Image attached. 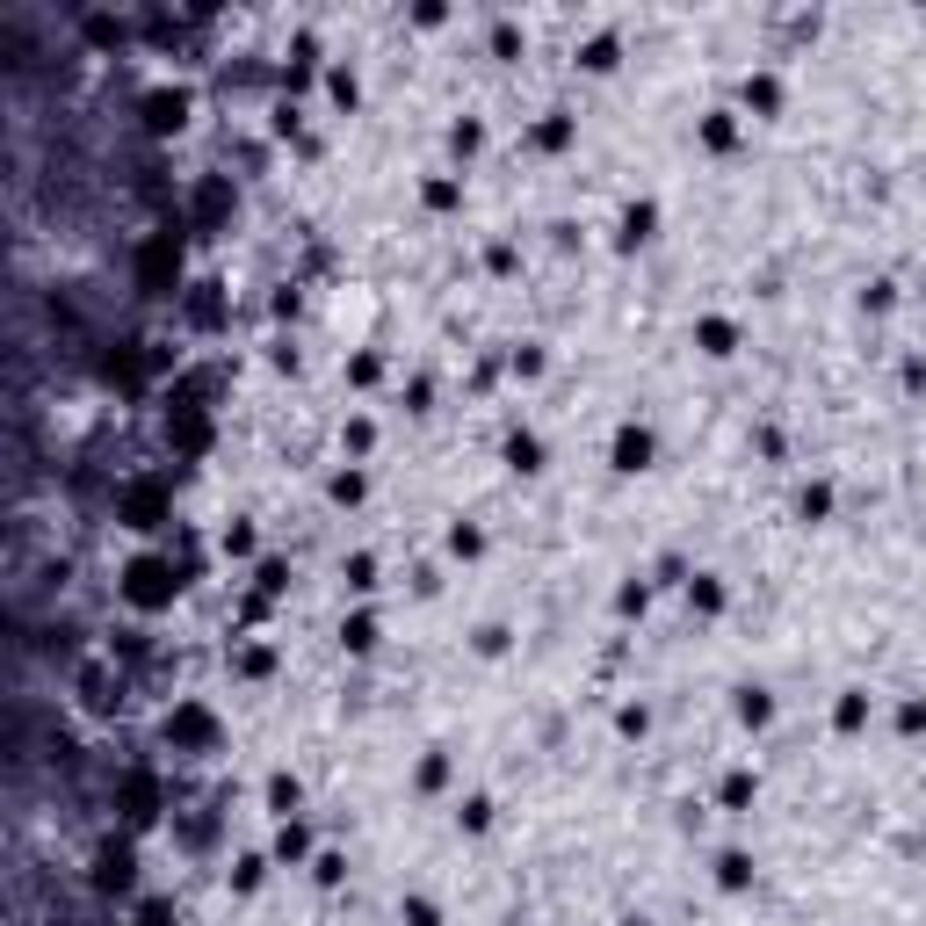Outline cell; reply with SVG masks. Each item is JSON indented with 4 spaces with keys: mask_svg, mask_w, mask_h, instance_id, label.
<instances>
[{
    "mask_svg": "<svg viewBox=\"0 0 926 926\" xmlns=\"http://www.w3.org/2000/svg\"><path fill=\"white\" fill-rule=\"evenodd\" d=\"M167 594H174L167 565H152V558H145V565H131V601H138V608H160Z\"/></svg>",
    "mask_w": 926,
    "mask_h": 926,
    "instance_id": "1",
    "label": "cell"
},
{
    "mask_svg": "<svg viewBox=\"0 0 926 926\" xmlns=\"http://www.w3.org/2000/svg\"><path fill=\"white\" fill-rule=\"evenodd\" d=\"M138 275H145V290H152V297H167V283H174V239H152V246H145V261H138Z\"/></svg>",
    "mask_w": 926,
    "mask_h": 926,
    "instance_id": "2",
    "label": "cell"
},
{
    "mask_svg": "<svg viewBox=\"0 0 926 926\" xmlns=\"http://www.w3.org/2000/svg\"><path fill=\"white\" fill-rule=\"evenodd\" d=\"M95 883H102V890H123V883H131V854H123V847H102V869H95Z\"/></svg>",
    "mask_w": 926,
    "mask_h": 926,
    "instance_id": "3",
    "label": "cell"
},
{
    "mask_svg": "<svg viewBox=\"0 0 926 926\" xmlns=\"http://www.w3.org/2000/svg\"><path fill=\"white\" fill-rule=\"evenodd\" d=\"M181 109H189V102H181V95H152V102H145V116H152V131H174V123H181Z\"/></svg>",
    "mask_w": 926,
    "mask_h": 926,
    "instance_id": "4",
    "label": "cell"
},
{
    "mask_svg": "<svg viewBox=\"0 0 926 926\" xmlns=\"http://www.w3.org/2000/svg\"><path fill=\"white\" fill-rule=\"evenodd\" d=\"M131 514H138V529H152V514H160V485H131Z\"/></svg>",
    "mask_w": 926,
    "mask_h": 926,
    "instance_id": "5",
    "label": "cell"
},
{
    "mask_svg": "<svg viewBox=\"0 0 926 926\" xmlns=\"http://www.w3.org/2000/svg\"><path fill=\"white\" fill-rule=\"evenodd\" d=\"M644 456H652V442H644V435H623V442H615V463H623V471H637Z\"/></svg>",
    "mask_w": 926,
    "mask_h": 926,
    "instance_id": "6",
    "label": "cell"
}]
</instances>
